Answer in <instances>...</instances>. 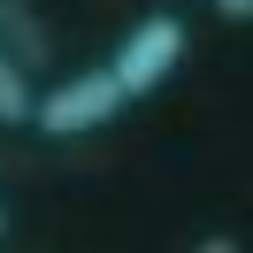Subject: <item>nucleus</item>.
I'll return each instance as SVG.
<instances>
[{
    "instance_id": "20e7f679",
    "label": "nucleus",
    "mask_w": 253,
    "mask_h": 253,
    "mask_svg": "<svg viewBox=\"0 0 253 253\" xmlns=\"http://www.w3.org/2000/svg\"><path fill=\"white\" fill-rule=\"evenodd\" d=\"M31 92H39V84H31V69H23L16 54L0 46V130H16L23 115H31Z\"/></svg>"
},
{
    "instance_id": "f257e3e1",
    "label": "nucleus",
    "mask_w": 253,
    "mask_h": 253,
    "mask_svg": "<svg viewBox=\"0 0 253 253\" xmlns=\"http://www.w3.org/2000/svg\"><path fill=\"white\" fill-rule=\"evenodd\" d=\"M123 108H130L123 84H115V77H108V62H100V69L62 77L54 92H31V115H23V123H31L39 138H54V146H77V138H92V130H108Z\"/></svg>"
},
{
    "instance_id": "39448f33",
    "label": "nucleus",
    "mask_w": 253,
    "mask_h": 253,
    "mask_svg": "<svg viewBox=\"0 0 253 253\" xmlns=\"http://www.w3.org/2000/svg\"><path fill=\"white\" fill-rule=\"evenodd\" d=\"M207 8H215L222 23H253V0H207Z\"/></svg>"
},
{
    "instance_id": "7ed1b4c3",
    "label": "nucleus",
    "mask_w": 253,
    "mask_h": 253,
    "mask_svg": "<svg viewBox=\"0 0 253 253\" xmlns=\"http://www.w3.org/2000/svg\"><path fill=\"white\" fill-rule=\"evenodd\" d=\"M0 46L16 54L31 77L54 62V39H46V23H39V8H31V0H0Z\"/></svg>"
},
{
    "instance_id": "423d86ee",
    "label": "nucleus",
    "mask_w": 253,
    "mask_h": 253,
    "mask_svg": "<svg viewBox=\"0 0 253 253\" xmlns=\"http://www.w3.org/2000/svg\"><path fill=\"white\" fill-rule=\"evenodd\" d=\"M0 246H8V207H0Z\"/></svg>"
},
{
    "instance_id": "f03ea898",
    "label": "nucleus",
    "mask_w": 253,
    "mask_h": 253,
    "mask_svg": "<svg viewBox=\"0 0 253 253\" xmlns=\"http://www.w3.org/2000/svg\"><path fill=\"white\" fill-rule=\"evenodd\" d=\"M184 46H192V31L169 16V8H154V16H138V23H130V39L115 46L108 77L123 84V100H146V92H161V77H176Z\"/></svg>"
}]
</instances>
